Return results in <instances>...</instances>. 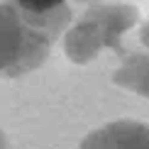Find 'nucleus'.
Wrapping results in <instances>:
<instances>
[{
	"label": "nucleus",
	"instance_id": "obj_1",
	"mask_svg": "<svg viewBox=\"0 0 149 149\" xmlns=\"http://www.w3.org/2000/svg\"><path fill=\"white\" fill-rule=\"evenodd\" d=\"M71 20L69 5L49 15H27L12 3H0V76L15 78L39 69L52 44Z\"/></svg>",
	"mask_w": 149,
	"mask_h": 149
},
{
	"label": "nucleus",
	"instance_id": "obj_2",
	"mask_svg": "<svg viewBox=\"0 0 149 149\" xmlns=\"http://www.w3.org/2000/svg\"><path fill=\"white\" fill-rule=\"evenodd\" d=\"M139 20V10L127 3L103 5L95 3L76 20L64 34V49L73 64H88L100 54V49H113L125 56L122 34L134 27Z\"/></svg>",
	"mask_w": 149,
	"mask_h": 149
},
{
	"label": "nucleus",
	"instance_id": "obj_3",
	"mask_svg": "<svg viewBox=\"0 0 149 149\" xmlns=\"http://www.w3.org/2000/svg\"><path fill=\"white\" fill-rule=\"evenodd\" d=\"M78 149H149V125L137 120H115L88 132Z\"/></svg>",
	"mask_w": 149,
	"mask_h": 149
},
{
	"label": "nucleus",
	"instance_id": "obj_4",
	"mask_svg": "<svg viewBox=\"0 0 149 149\" xmlns=\"http://www.w3.org/2000/svg\"><path fill=\"white\" fill-rule=\"evenodd\" d=\"M113 83L149 98V54H125L120 69L113 73Z\"/></svg>",
	"mask_w": 149,
	"mask_h": 149
},
{
	"label": "nucleus",
	"instance_id": "obj_5",
	"mask_svg": "<svg viewBox=\"0 0 149 149\" xmlns=\"http://www.w3.org/2000/svg\"><path fill=\"white\" fill-rule=\"evenodd\" d=\"M8 3H12L17 10L27 12V15H49V12L59 10L61 5H66V0H8Z\"/></svg>",
	"mask_w": 149,
	"mask_h": 149
},
{
	"label": "nucleus",
	"instance_id": "obj_6",
	"mask_svg": "<svg viewBox=\"0 0 149 149\" xmlns=\"http://www.w3.org/2000/svg\"><path fill=\"white\" fill-rule=\"evenodd\" d=\"M139 39H142V44L149 47V20L142 24V32H139Z\"/></svg>",
	"mask_w": 149,
	"mask_h": 149
},
{
	"label": "nucleus",
	"instance_id": "obj_7",
	"mask_svg": "<svg viewBox=\"0 0 149 149\" xmlns=\"http://www.w3.org/2000/svg\"><path fill=\"white\" fill-rule=\"evenodd\" d=\"M0 149H8V137H5L3 130H0Z\"/></svg>",
	"mask_w": 149,
	"mask_h": 149
},
{
	"label": "nucleus",
	"instance_id": "obj_8",
	"mask_svg": "<svg viewBox=\"0 0 149 149\" xmlns=\"http://www.w3.org/2000/svg\"><path fill=\"white\" fill-rule=\"evenodd\" d=\"M81 3H98V0H81Z\"/></svg>",
	"mask_w": 149,
	"mask_h": 149
}]
</instances>
